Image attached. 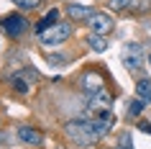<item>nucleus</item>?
<instances>
[{
	"label": "nucleus",
	"instance_id": "20e7f679",
	"mask_svg": "<svg viewBox=\"0 0 151 149\" xmlns=\"http://www.w3.org/2000/svg\"><path fill=\"white\" fill-rule=\"evenodd\" d=\"M90 26H92V33H110L113 31V18L108 13H92L90 18Z\"/></svg>",
	"mask_w": 151,
	"mask_h": 149
},
{
	"label": "nucleus",
	"instance_id": "dca6fc26",
	"mask_svg": "<svg viewBox=\"0 0 151 149\" xmlns=\"http://www.w3.org/2000/svg\"><path fill=\"white\" fill-rule=\"evenodd\" d=\"M46 62H49V64H54V67H62V64H64V57H59V54H49Z\"/></svg>",
	"mask_w": 151,
	"mask_h": 149
},
{
	"label": "nucleus",
	"instance_id": "ddd939ff",
	"mask_svg": "<svg viewBox=\"0 0 151 149\" xmlns=\"http://www.w3.org/2000/svg\"><path fill=\"white\" fill-rule=\"evenodd\" d=\"M136 0H108V8H113V10H126V8H131Z\"/></svg>",
	"mask_w": 151,
	"mask_h": 149
},
{
	"label": "nucleus",
	"instance_id": "423d86ee",
	"mask_svg": "<svg viewBox=\"0 0 151 149\" xmlns=\"http://www.w3.org/2000/svg\"><path fill=\"white\" fill-rule=\"evenodd\" d=\"M64 10H67V16H69L72 21H90L92 13H95L92 8H87V5H77V3H69Z\"/></svg>",
	"mask_w": 151,
	"mask_h": 149
},
{
	"label": "nucleus",
	"instance_id": "f03ea898",
	"mask_svg": "<svg viewBox=\"0 0 151 149\" xmlns=\"http://www.w3.org/2000/svg\"><path fill=\"white\" fill-rule=\"evenodd\" d=\"M72 33V26L64 23V21H59V23H54L51 28H46V31L41 33V41L46 44V47H56V44H62V41L69 39Z\"/></svg>",
	"mask_w": 151,
	"mask_h": 149
},
{
	"label": "nucleus",
	"instance_id": "f3484780",
	"mask_svg": "<svg viewBox=\"0 0 151 149\" xmlns=\"http://www.w3.org/2000/svg\"><path fill=\"white\" fill-rule=\"evenodd\" d=\"M13 85H16V90H21V93H26V90H28V85H26L21 77H13Z\"/></svg>",
	"mask_w": 151,
	"mask_h": 149
},
{
	"label": "nucleus",
	"instance_id": "6ab92c4d",
	"mask_svg": "<svg viewBox=\"0 0 151 149\" xmlns=\"http://www.w3.org/2000/svg\"><path fill=\"white\" fill-rule=\"evenodd\" d=\"M149 67H151V54H149Z\"/></svg>",
	"mask_w": 151,
	"mask_h": 149
},
{
	"label": "nucleus",
	"instance_id": "9b49d317",
	"mask_svg": "<svg viewBox=\"0 0 151 149\" xmlns=\"http://www.w3.org/2000/svg\"><path fill=\"white\" fill-rule=\"evenodd\" d=\"M56 18H59V10H49L46 16L41 18V23H39V31L44 33V31H46V28H51V26H54V23H59Z\"/></svg>",
	"mask_w": 151,
	"mask_h": 149
},
{
	"label": "nucleus",
	"instance_id": "f257e3e1",
	"mask_svg": "<svg viewBox=\"0 0 151 149\" xmlns=\"http://www.w3.org/2000/svg\"><path fill=\"white\" fill-rule=\"evenodd\" d=\"M67 136H69L77 147H90V144H95L103 134L95 129L92 121H69V124H67Z\"/></svg>",
	"mask_w": 151,
	"mask_h": 149
},
{
	"label": "nucleus",
	"instance_id": "f8f14e48",
	"mask_svg": "<svg viewBox=\"0 0 151 149\" xmlns=\"http://www.w3.org/2000/svg\"><path fill=\"white\" fill-rule=\"evenodd\" d=\"M90 47L95 49V52H105L108 49V41H105L103 33H90Z\"/></svg>",
	"mask_w": 151,
	"mask_h": 149
},
{
	"label": "nucleus",
	"instance_id": "1a4fd4ad",
	"mask_svg": "<svg viewBox=\"0 0 151 149\" xmlns=\"http://www.w3.org/2000/svg\"><path fill=\"white\" fill-rule=\"evenodd\" d=\"M82 90L85 93H100L103 90V80H100V75H85L82 77Z\"/></svg>",
	"mask_w": 151,
	"mask_h": 149
},
{
	"label": "nucleus",
	"instance_id": "2eb2a0df",
	"mask_svg": "<svg viewBox=\"0 0 151 149\" xmlns=\"http://www.w3.org/2000/svg\"><path fill=\"white\" fill-rule=\"evenodd\" d=\"M141 108H143V100L131 103V105H128V116H138V113H141Z\"/></svg>",
	"mask_w": 151,
	"mask_h": 149
},
{
	"label": "nucleus",
	"instance_id": "aec40b11",
	"mask_svg": "<svg viewBox=\"0 0 151 149\" xmlns=\"http://www.w3.org/2000/svg\"><path fill=\"white\" fill-rule=\"evenodd\" d=\"M115 149H126V147H115Z\"/></svg>",
	"mask_w": 151,
	"mask_h": 149
},
{
	"label": "nucleus",
	"instance_id": "39448f33",
	"mask_svg": "<svg viewBox=\"0 0 151 149\" xmlns=\"http://www.w3.org/2000/svg\"><path fill=\"white\" fill-rule=\"evenodd\" d=\"M108 108H110V95L105 93V90H100V93H95L92 98H90L87 113L92 116V113H97V110H108Z\"/></svg>",
	"mask_w": 151,
	"mask_h": 149
},
{
	"label": "nucleus",
	"instance_id": "6e6552de",
	"mask_svg": "<svg viewBox=\"0 0 151 149\" xmlns=\"http://www.w3.org/2000/svg\"><path fill=\"white\" fill-rule=\"evenodd\" d=\"M5 28H8L10 36H21V33L26 31V21L21 16H8L5 18Z\"/></svg>",
	"mask_w": 151,
	"mask_h": 149
},
{
	"label": "nucleus",
	"instance_id": "a211bd4d",
	"mask_svg": "<svg viewBox=\"0 0 151 149\" xmlns=\"http://www.w3.org/2000/svg\"><path fill=\"white\" fill-rule=\"evenodd\" d=\"M3 141H5V134H0V144H3Z\"/></svg>",
	"mask_w": 151,
	"mask_h": 149
},
{
	"label": "nucleus",
	"instance_id": "0eeeda50",
	"mask_svg": "<svg viewBox=\"0 0 151 149\" xmlns=\"http://www.w3.org/2000/svg\"><path fill=\"white\" fill-rule=\"evenodd\" d=\"M18 139L23 141V144L39 147L41 141H44V136H41V131H39V129H31V126H21V129H18Z\"/></svg>",
	"mask_w": 151,
	"mask_h": 149
},
{
	"label": "nucleus",
	"instance_id": "4468645a",
	"mask_svg": "<svg viewBox=\"0 0 151 149\" xmlns=\"http://www.w3.org/2000/svg\"><path fill=\"white\" fill-rule=\"evenodd\" d=\"M13 3H16L21 10H33V8L41 5V0H13Z\"/></svg>",
	"mask_w": 151,
	"mask_h": 149
},
{
	"label": "nucleus",
	"instance_id": "7ed1b4c3",
	"mask_svg": "<svg viewBox=\"0 0 151 149\" xmlns=\"http://www.w3.org/2000/svg\"><path fill=\"white\" fill-rule=\"evenodd\" d=\"M123 62H126V67H128L131 72L141 70V64H143L141 44H126V49H123Z\"/></svg>",
	"mask_w": 151,
	"mask_h": 149
},
{
	"label": "nucleus",
	"instance_id": "9d476101",
	"mask_svg": "<svg viewBox=\"0 0 151 149\" xmlns=\"http://www.w3.org/2000/svg\"><path fill=\"white\" fill-rule=\"evenodd\" d=\"M136 95H138V100L149 103L151 100V80H138V85H136Z\"/></svg>",
	"mask_w": 151,
	"mask_h": 149
}]
</instances>
